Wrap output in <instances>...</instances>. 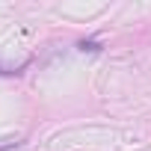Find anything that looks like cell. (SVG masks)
<instances>
[{"label":"cell","mask_w":151,"mask_h":151,"mask_svg":"<svg viewBox=\"0 0 151 151\" xmlns=\"http://www.w3.org/2000/svg\"><path fill=\"white\" fill-rule=\"evenodd\" d=\"M80 50H101L95 42H80Z\"/></svg>","instance_id":"1"}]
</instances>
